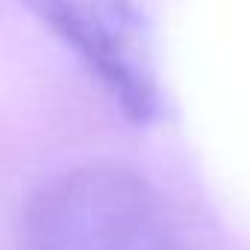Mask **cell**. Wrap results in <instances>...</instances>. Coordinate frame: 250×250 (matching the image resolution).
<instances>
[{"mask_svg": "<svg viewBox=\"0 0 250 250\" xmlns=\"http://www.w3.org/2000/svg\"><path fill=\"white\" fill-rule=\"evenodd\" d=\"M21 250H174V235L145 177L121 165H83L36 191Z\"/></svg>", "mask_w": 250, "mask_h": 250, "instance_id": "6da1fadb", "label": "cell"}, {"mask_svg": "<svg viewBox=\"0 0 250 250\" xmlns=\"http://www.w3.org/2000/svg\"><path fill=\"white\" fill-rule=\"evenodd\" d=\"M21 3L97 77L133 124L159 112L147 33L136 0H21Z\"/></svg>", "mask_w": 250, "mask_h": 250, "instance_id": "7a4b0ae2", "label": "cell"}]
</instances>
